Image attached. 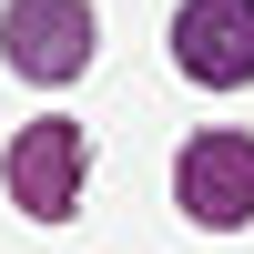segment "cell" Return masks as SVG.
Masks as SVG:
<instances>
[{"instance_id":"1","label":"cell","mask_w":254,"mask_h":254,"mask_svg":"<svg viewBox=\"0 0 254 254\" xmlns=\"http://www.w3.org/2000/svg\"><path fill=\"white\" fill-rule=\"evenodd\" d=\"M81 173H92V132L81 122H20L10 132V163H0V183H10V203L20 214H41V224H61L81 203Z\"/></svg>"},{"instance_id":"3","label":"cell","mask_w":254,"mask_h":254,"mask_svg":"<svg viewBox=\"0 0 254 254\" xmlns=\"http://www.w3.org/2000/svg\"><path fill=\"white\" fill-rule=\"evenodd\" d=\"M0 41H10V71L71 81L102 31H92V0H10V10H0Z\"/></svg>"},{"instance_id":"4","label":"cell","mask_w":254,"mask_h":254,"mask_svg":"<svg viewBox=\"0 0 254 254\" xmlns=\"http://www.w3.org/2000/svg\"><path fill=\"white\" fill-rule=\"evenodd\" d=\"M173 61L214 92L254 81V0H183L173 10Z\"/></svg>"},{"instance_id":"2","label":"cell","mask_w":254,"mask_h":254,"mask_svg":"<svg viewBox=\"0 0 254 254\" xmlns=\"http://www.w3.org/2000/svg\"><path fill=\"white\" fill-rule=\"evenodd\" d=\"M173 193L193 224H214V234H234V224H254V132H193L173 163Z\"/></svg>"}]
</instances>
